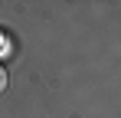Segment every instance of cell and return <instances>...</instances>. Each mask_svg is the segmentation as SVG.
Returning a JSON list of instances; mask_svg holds the SVG:
<instances>
[]
</instances>
